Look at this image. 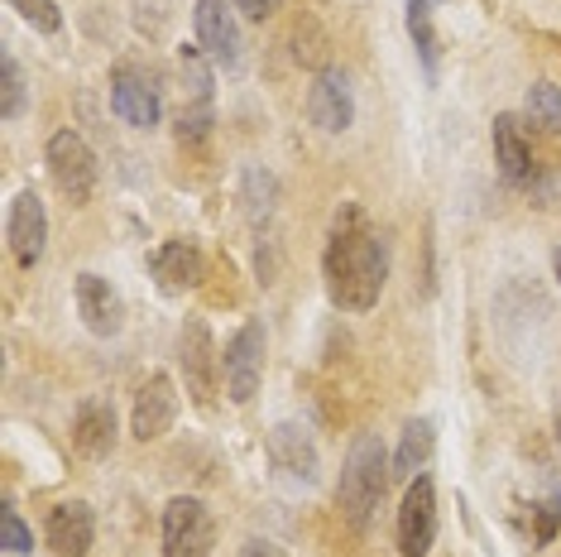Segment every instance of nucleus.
<instances>
[{"instance_id":"13","label":"nucleus","mask_w":561,"mask_h":557,"mask_svg":"<svg viewBox=\"0 0 561 557\" xmlns=\"http://www.w3.org/2000/svg\"><path fill=\"white\" fill-rule=\"evenodd\" d=\"M72 298H78V318L87 322V332L116 337L125 327V303H121L116 288H111V278L78 274V278H72Z\"/></svg>"},{"instance_id":"10","label":"nucleus","mask_w":561,"mask_h":557,"mask_svg":"<svg viewBox=\"0 0 561 557\" xmlns=\"http://www.w3.org/2000/svg\"><path fill=\"white\" fill-rule=\"evenodd\" d=\"M308 121H312L322 135L351 130V121H355V92H351V78H346L341 68H322V72L312 78Z\"/></svg>"},{"instance_id":"5","label":"nucleus","mask_w":561,"mask_h":557,"mask_svg":"<svg viewBox=\"0 0 561 557\" xmlns=\"http://www.w3.org/2000/svg\"><path fill=\"white\" fill-rule=\"evenodd\" d=\"M216 524L197 496H173L163 504V557H211Z\"/></svg>"},{"instance_id":"32","label":"nucleus","mask_w":561,"mask_h":557,"mask_svg":"<svg viewBox=\"0 0 561 557\" xmlns=\"http://www.w3.org/2000/svg\"><path fill=\"white\" fill-rule=\"evenodd\" d=\"M557 447H561V418H557Z\"/></svg>"},{"instance_id":"17","label":"nucleus","mask_w":561,"mask_h":557,"mask_svg":"<svg viewBox=\"0 0 561 557\" xmlns=\"http://www.w3.org/2000/svg\"><path fill=\"white\" fill-rule=\"evenodd\" d=\"M270 462H274V471H284L288 480H302V486H312V480H317V447H312L308 428L278 423L274 433H270Z\"/></svg>"},{"instance_id":"30","label":"nucleus","mask_w":561,"mask_h":557,"mask_svg":"<svg viewBox=\"0 0 561 557\" xmlns=\"http://www.w3.org/2000/svg\"><path fill=\"white\" fill-rule=\"evenodd\" d=\"M240 557H284V553H278V543H270V538H250L245 548H240Z\"/></svg>"},{"instance_id":"26","label":"nucleus","mask_w":561,"mask_h":557,"mask_svg":"<svg viewBox=\"0 0 561 557\" xmlns=\"http://www.w3.org/2000/svg\"><path fill=\"white\" fill-rule=\"evenodd\" d=\"M245 212H250V221H260V217H270L274 212V179L270 173H245Z\"/></svg>"},{"instance_id":"8","label":"nucleus","mask_w":561,"mask_h":557,"mask_svg":"<svg viewBox=\"0 0 561 557\" xmlns=\"http://www.w3.org/2000/svg\"><path fill=\"white\" fill-rule=\"evenodd\" d=\"M432 543H437V486L432 476H413L399 504V553L427 557Z\"/></svg>"},{"instance_id":"4","label":"nucleus","mask_w":561,"mask_h":557,"mask_svg":"<svg viewBox=\"0 0 561 557\" xmlns=\"http://www.w3.org/2000/svg\"><path fill=\"white\" fill-rule=\"evenodd\" d=\"M178 361H183V379H187V395H193L197 409H211L216 389H221V351L211 341V327L202 318H187L183 332H178Z\"/></svg>"},{"instance_id":"6","label":"nucleus","mask_w":561,"mask_h":557,"mask_svg":"<svg viewBox=\"0 0 561 557\" xmlns=\"http://www.w3.org/2000/svg\"><path fill=\"white\" fill-rule=\"evenodd\" d=\"M236 15H240L236 0H197V10H193L202 54L226 72H240V62H245V39H240Z\"/></svg>"},{"instance_id":"3","label":"nucleus","mask_w":561,"mask_h":557,"mask_svg":"<svg viewBox=\"0 0 561 557\" xmlns=\"http://www.w3.org/2000/svg\"><path fill=\"white\" fill-rule=\"evenodd\" d=\"M44 163H48V179H54V187L72 202V207L92 202L96 179H101V163H96L92 145H87L78 130H58L54 139H48Z\"/></svg>"},{"instance_id":"27","label":"nucleus","mask_w":561,"mask_h":557,"mask_svg":"<svg viewBox=\"0 0 561 557\" xmlns=\"http://www.w3.org/2000/svg\"><path fill=\"white\" fill-rule=\"evenodd\" d=\"M211 101H193V106L183 111V116H178V139H183V145H197V139H207L211 135Z\"/></svg>"},{"instance_id":"25","label":"nucleus","mask_w":561,"mask_h":557,"mask_svg":"<svg viewBox=\"0 0 561 557\" xmlns=\"http://www.w3.org/2000/svg\"><path fill=\"white\" fill-rule=\"evenodd\" d=\"M10 10L30 24V30H39V34H58L62 30V10H58V0H10Z\"/></svg>"},{"instance_id":"15","label":"nucleus","mask_w":561,"mask_h":557,"mask_svg":"<svg viewBox=\"0 0 561 557\" xmlns=\"http://www.w3.org/2000/svg\"><path fill=\"white\" fill-rule=\"evenodd\" d=\"M72 447L92 462L116 452V403L106 395H87L78 403V413H72Z\"/></svg>"},{"instance_id":"29","label":"nucleus","mask_w":561,"mask_h":557,"mask_svg":"<svg viewBox=\"0 0 561 557\" xmlns=\"http://www.w3.org/2000/svg\"><path fill=\"white\" fill-rule=\"evenodd\" d=\"M236 5H240V15L245 20H270L278 10V0H236Z\"/></svg>"},{"instance_id":"22","label":"nucleus","mask_w":561,"mask_h":557,"mask_svg":"<svg viewBox=\"0 0 561 557\" xmlns=\"http://www.w3.org/2000/svg\"><path fill=\"white\" fill-rule=\"evenodd\" d=\"M403 5H408V39L417 44V54H423L427 72H432V68H437V54H442L437 30H432V5H427V0H403Z\"/></svg>"},{"instance_id":"21","label":"nucleus","mask_w":561,"mask_h":557,"mask_svg":"<svg viewBox=\"0 0 561 557\" xmlns=\"http://www.w3.org/2000/svg\"><path fill=\"white\" fill-rule=\"evenodd\" d=\"M24 101H30V87H24L15 54H0V121H20Z\"/></svg>"},{"instance_id":"9","label":"nucleus","mask_w":561,"mask_h":557,"mask_svg":"<svg viewBox=\"0 0 561 557\" xmlns=\"http://www.w3.org/2000/svg\"><path fill=\"white\" fill-rule=\"evenodd\" d=\"M5 240H10V255H15L24 270L44 260V246H48V212H44V197L34 187H24L10 202V217H5Z\"/></svg>"},{"instance_id":"2","label":"nucleus","mask_w":561,"mask_h":557,"mask_svg":"<svg viewBox=\"0 0 561 557\" xmlns=\"http://www.w3.org/2000/svg\"><path fill=\"white\" fill-rule=\"evenodd\" d=\"M389 452L379 433H360L351 442L346 462H341V480H336V500H341V514L351 519L355 528H369V519H375L379 500H385L389 490Z\"/></svg>"},{"instance_id":"18","label":"nucleus","mask_w":561,"mask_h":557,"mask_svg":"<svg viewBox=\"0 0 561 557\" xmlns=\"http://www.w3.org/2000/svg\"><path fill=\"white\" fill-rule=\"evenodd\" d=\"M494 163H500V173L508 183H528L533 179V149H528V139H523V125L518 116H494Z\"/></svg>"},{"instance_id":"24","label":"nucleus","mask_w":561,"mask_h":557,"mask_svg":"<svg viewBox=\"0 0 561 557\" xmlns=\"http://www.w3.org/2000/svg\"><path fill=\"white\" fill-rule=\"evenodd\" d=\"M0 548H5L10 557H24V553H34V534H30V524L20 519L15 504H0Z\"/></svg>"},{"instance_id":"19","label":"nucleus","mask_w":561,"mask_h":557,"mask_svg":"<svg viewBox=\"0 0 561 557\" xmlns=\"http://www.w3.org/2000/svg\"><path fill=\"white\" fill-rule=\"evenodd\" d=\"M432 447H437V423L432 418H413L399 437V452H393V476H403V480L423 476Z\"/></svg>"},{"instance_id":"16","label":"nucleus","mask_w":561,"mask_h":557,"mask_svg":"<svg viewBox=\"0 0 561 557\" xmlns=\"http://www.w3.org/2000/svg\"><path fill=\"white\" fill-rule=\"evenodd\" d=\"M149 270H154L163 294H187V288H197L207 278V255H202L193 240H163L154 250V260H149Z\"/></svg>"},{"instance_id":"28","label":"nucleus","mask_w":561,"mask_h":557,"mask_svg":"<svg viewBox=\"0 0 561 557\" xmlns=\"http://www.w3.org/2000/svg\"><path fill=\"white\" fill-rule=\"evenodd\" d=\"M557 528H561V500L552 496V500L538 504V528H533V543H552Z\"/></svg>"},{"instance_id":"7","label":"nucleus","mask_w":561,"mask_h":557,"mask_svg":"<svg viewBox=\"0 0 561 557\" xmlns=\"http://www.w3.org/2000/svg\"><path fill=\"white\" fill-rule=\"evenodd\" d=\"M221 371H226V395H231V403H250L260 395V379H264V322L260 318H250L226 341Z\"/></svg>"},{"instance_id":"12","label":"nucleus","mask_w":561,"mask_h":557,"mask_svg":"<svg viewBox=\"0 0 561 557\" xmlns=\"http://www.w3.org/2000/svg\"><path fill=\"white\" fill-rule=\"evenodd\" d=\"M111 111H116L125 125H135V130H154L159 116H163L159 87L135 68H116L111 72Z\"/></svg>"},{"instance_id":"14","label":"nucleus","mask_w":561,"mask_h":557,"mask_svg":"<svg viewBox=\"0 0 561 557\" xmlns=\"http://www.w3.org/2000/svg\"><path fill=\"white\" fill-rule=\"evenodd\" d=\"M92 538H96V514H92V504L62 500V504H54V510H48L44 543L54 548V557H87V553H92Z\"/></svg>"},{"instance_id":"23","label":"nucleus","mask_w":561,"mask_h":557,"mask_svg":"<svg viewBox=\"0 0 561 557\" xmlns=\"http://www.w3.org/2000/svg\"><path fill=\"white\" fill-rule=\"evenodd\" d=\"M211 68H216V62L202 54V44H183V48H178V72H183L193 101H211Z\"/></svg>"},{"instance_id":"11","label":"nucleus","mask_w":561,"mask_h":557,"mask_svg":"<svg viewBox=\"0 0 561 557\" xmlns=\"http://www.w3.org/2000/svg\"><path fill=\"white\" fill-rule=\"evenodd\" d=\"M173 418H178V385H173V375L154 371L145 385H139V395H135L130 433L139 442H159L173 428Z\"/></svg>"},{"instance_id":"31","label":"nucleus","mask_w":561,"mask_h":557,"mask_svg":"<svg viewBox=\"0 0 561 557\" xmlns=\"http://www.w3.org/2000/svg\"><path fill=\"white\" fill-rule=\"evenodd\" d=\"M552 274H557V284H561V246L552 250Z\"/></svg>"},{"instance_id":"1","label":"nucleus","mask_w":561,"mask_h":557,"mask_svg":"<svg viewBox=\"0 0 561 557\" xmlns=\"http://www.w3.org/2000/svg\"><path fill=\"white\" fill-rule=\"evenodd\" d=\"M322 274H327V294L341 312H369L385 294L389 278V246L375 226L365 221V212L346 202L331 221V240L322 255Z\"/></svg>"},{"instance_id":"20","label":"nucleus","mask_w":561,"mask_h":557,"mask_svg":"<svg viewBox=\"0 0 561 557\" xmlns=\"http://www.w3.org/2000/svg\"><path fill=\"white\" fill-rule=\"evenodd\" d=\"M523 111H528L533 125H542V130L561 135V87L557 82H533L528 96H523Z\"/></svg>"}]
</instances>
